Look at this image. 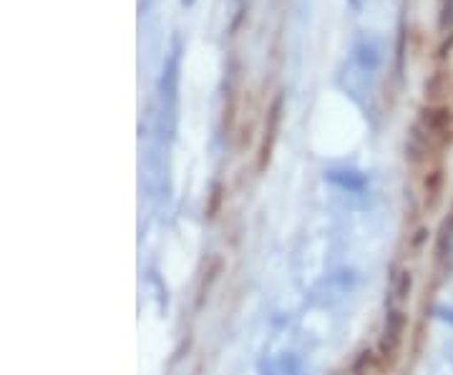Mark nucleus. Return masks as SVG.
Returning a JSON list of instances; mask_svg holds the SVG:
<instances>
[{
    "label": "nucleus",
    "instance_id": "obj_1",
    "mask_svg": "<svg viewBox=\"0 0 453 375\" xmlns=\"http://www.w3.org/2000/svg\"><path fill=\"white\" fill-rule=\"evenodd\" d=\"M405 333V315L401 310H393L386 318V330H383V338H380V358L383 360H395V353L403 343Z\"/></svg>",
    "mask_w": 453,
    "mask_h": 375
},
{
    "label": "nucleus",
    "instance_id": "obj_2",
    "mask_svg": "<svg viewBox=\"0 0 453 375\" xmlns=\"http://www.w3.org/2000/svg\"><path fill=\"white\" fill-rule=\"evenodd\" d=\"M280 109H282V96H277L270 106V114H267V126H265V139H262V147H259V169H265L270 162V151L275 144L277 126H280Z\"/></svg>",
    "mask_w": 453,
    "mask_h": 375
},
{
    "label": "nucleus",
    "instance_id": "obj_3",
    "mask_svg": "<svg viewBox=\"0 0 453 375\" xmlns=\"http://www.w3.org/2000/svg\"><path fill=\"white\" fill-rule=\"evenodd\" d=\"M436 312L441 320H446V323H451L453 325V308H438Z\"/></svg>",
    "mask_w": 453,
    "mask_h": 375
}]
</instances>
